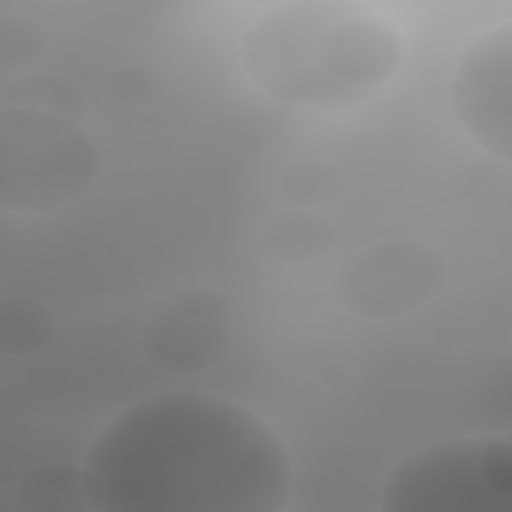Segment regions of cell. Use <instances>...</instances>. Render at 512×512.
<instances>
[{
  "label": "cell",
  "instance_id": "obj_1",
  "mask_svg": "<svg viewBox=\"0 0 512 512\" xmlns=\"http://www.w3.org/2000/svg\"><path fill=\"white\" fill-rule=\"evenodd\" d=\"M290 458L254 412L190 390L138 400L110 418L80 468L100 512H280Z\"/></svg>",
  "mask_w": 512,
  "mask_h": 512
},
{
  "label": "cell",
  "instance_id": "obj_2",
  "mask_svg": "<svg viewBox=\"0 0 512 512\" xmlns=\"http://www.w3.org/2000/svg\"><path fill=\"white\" fill-rule=\"evenodd\" d=\"M404 44L376 8L354 0H296L266 10L244 32L240 62L268 96L340 110L378 94L398 72Z\"/></svg>",
  "mask_w": 512,
  "mask_h": 512
},
{
  "label": "cell",
  "instance_id": "obj_3",
  "mask_svg": "<svg viewBox=\"0 0 512 512\" xmlns=\"http://www.w3.org/2000/svg\"><path fill=\"white\" fill-rule=\"evenodd\" d=\"M2 110V204L22 212L56 210L98 174V150L80 126L82 96L56 76H28Z\"/></svg>",
  "mask_w": 512,
  "mask_h": 512
},
{
  "label": "cell",
  "instance_id": "obj_4",
  "mask_svg": "<svg viewBox=\"0 0 512 512\" xmlns=\"http://www.w3.org/2000/svg\"><path fill=\"white\" fill-rule=\"evenodd\" d=\"M512 502V444L450 438L400 460L382 490L388 512H496Z\"/></svg>",
  "mask_w": 512,
  "mask_h": 512
},
{
  "label": "cell",
  "instance_id": "obj_5",
  "mask_svg": "<svg viewBox=\"0 0 512 512\" xmlns=\"http://www.w3.org/2000/svg\"><path fill=\"white\" fill-rule=\"evenodd\" d=\"M444 280L440 258L426 246L390 240L350 258L336 286L352 312L364 318H394L430 302Z\"/></svg>",
  "mask_w": 512,
  "mask_h": 512
},
{
  "label": "cell",
  "instance_id": "obj_6",
  "mask_svg": "<svg viewBox=\"0 0 512 512\" xmlns=\"http://www.w3.org/2000/svg\"><path fill=\"white\" fill-rule=\"evenodd\" d=\"M512 28L496 26L462 52L450 86L460 126L492 156L512 154Z\"/></svg>",
  "mask_w": 512,
  "mask_h": 512
},
{
  "label": "cell",
  "instance_id": "obj_7",
  "mask_svg": "<svg viewBox=\"0 0 512 512\" xmlns=\"http://www.w3.org/2000/svg\"><path fill=\"white\" fill-rule=\"evenodd\" d=\"M226 316L220 300L188 292L168 304L150 324L148 350L162 366L196 370L222 352Z\"/></svg>",
  "mask_w": 512,
  "mask_h": 512
},
{
  "label": "cell",
  "instance_id": "obj_8",
  "mask_svg": "<svg viewBox=\"0 0 512 512\" xmlns=\"http://www.w3.org/2000/svg\"><path fill=\"white\" fill-rule=\"evenodd\" d=\"M266 244L276 258L292 262L314 260L330 248L332 230L312 214H286L268 226Z\"/></svg>",
  "mask_w": 512,
  "mask_h": 512
},
{
  "label": "cell",
  "instance_id": "obj_9",
  "mask_svg": "<svg viewBox=\"0 0 512 512\" xmlns=\"http://www.w3.org/2000/svg\"><path fill=\"white\" fill-rule=\"evenodd\" d=\"M282 190L296 204H314L334 194L336 174L324 164L300 162L282 176Z\"/></svg>",
  "mask_w": 512,
  "mask_h": 512
},
{
  "label": "cell",
  "instance_id": "obj_10",
  "mask_svg": "<svg viewBox=\"0 0 512 512\" xmlns=\"http://www.w3.org/2000/svg\"><path fill=\"white\" fill-rule=\"evenodd\" d=\"M46 46V36L44 32L30 20L16 18L10 24H4L2 28V56L12 52L16 48V54L4 64V68L16 64L24 66L30 60H36L38 54Z\"/></svg>",
  "mask_w": 512,
  "mask_h": 512
}]
</instances>
